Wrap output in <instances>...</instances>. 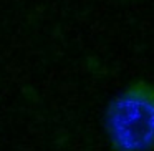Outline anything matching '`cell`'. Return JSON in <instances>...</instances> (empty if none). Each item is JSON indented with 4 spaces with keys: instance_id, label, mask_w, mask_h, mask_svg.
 Returning a JSON list of instances; mask_svg holds the SVG:
<instances>
[{
    "instance_id": "6da1fadb",
    "label": "cell",
    "mask_w": 154,
    "mask_h": 151,
    "mask_svg": "<svg viewBox=\"0 0 154 151\" xmlns=\"http://www.w3.org/2000/svg\"><path fill=\"white\" fill-rule=\"evenodd\" d=\"M104 131L111 151H154V83L123 88L106 108Z\"/></svg>"
}]
</instances>
